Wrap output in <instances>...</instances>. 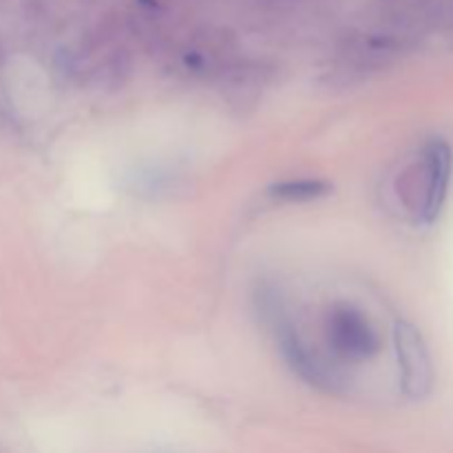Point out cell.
Instances as JSON below:
<instances>
[{
    "instance_id": "1",
    "label": "cell",
    "mask_w": 453,
    "mask_h": 453,
    "mask_svg": "<svg viewBox=\"0 0 453 453\" xmlns=\"http://www.w3.org/2000/svg\"><path fill=\"white\" fill-rule=\"evenodd\" d=\"M414 212L418 221L432 224L441 215L451 180V149L445 140L434 137L420 149L414 164Z\"/></svg>"
},
{
    "instance_id": "2",
    "label": "cell",
    "mask_w": 453,
    "mask_h": 453,
    "mask_svg": "<svg viewBox=\"0 0 453 453\" xmlns=\"http://www.w3.org/2000/svg\"><path fill=\"white\" fill-rule=\"evenodd\" d=\"M394 349H396L398 374H401V389L411 401H423L434 385L432 357L423 336L411 323L396 321Z\"/></svg>"
},
{
    "instance_id": "3",
    "label": "cell",
    "mask_w": 453,
    "mask_h": 453,
    "mask_svg": "<svg viewBox=\"0 0 453 453\" xmlns=\"http://www.w3.org/2000/svg\"><path fill=\"white\" fill-rule=\"evenodd\" d=\"M326 332L330 348L352 361L372 358L380 348V339L365 314L354 305L336 303L326 319Z\"/></svg>"
},
{
    "instance_id": "4",
    "label": "cell",
    "mask_w": 453,
    "mask_h": 453,
    "mask_svg": "<svg viewBox=\"0 0 453 453\" xmlns=\"http://www.w3.org/2000/svg\"><path fill=\"white\" fill-rule=\"evenodd\" d=\"M327 193L330 186L321 180H288L270 188V195L281 202H312Z\"/></svg>"
}]
</instances>
